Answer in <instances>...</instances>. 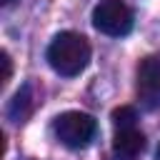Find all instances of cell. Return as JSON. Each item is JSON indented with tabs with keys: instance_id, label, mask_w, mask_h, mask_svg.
Wrapping results in <instances>:
<instances>
[{
	"instance_id": "cell-3",
	"label": "cell",
	"mask_w": 160,
	"mask_h": 160,
	"mask_svg": "<svg viewBox=\"0 0 160 160\" xmlns=\"http://www.w3.org/2000/svg\"><path fill=\"white\" fill-rule=\"evenodd\" d=\"M92 25L102 35L125 38L135 25V15L122 0H100L92 8Z\"/></svg>"
},
{
	"instance_id": "cell-5",
	"label": "cell",
	"mask_w": 160,
	"mask_h": 160,
	"mask_svg": "<svg viewBox=\"0 0 160 160\" xmlns=\"http://www.w3.org/2000/svg\"><path fill=\"white\" fill-rule=\"evenodd\" d=\"M145 150V135L138 128L115 130L112 138V158L115 160H138Z\"/></svg>"
},
{
	"instance_id": "cell-9",
	"label": "cell",
	"mask_w": 160,
	"mask_h": 160,
	"mask_svg": "<svg viewBox=\"0 0 160 160\" xmlns=\"http://www.w3.org/2000/svg\"><path fill=\"white\" fill-rule=\"evenodd\" d=\"M155 160H160V145H158V150H155Z\"/></svg>"
},
{
	"instance_id": "cell-8",
	"label": "cell",
	"mask_w": 160,
	"mask_h": 160,
	"mask_svg": "<svg viewBox=\"0 0 160 160\" xmlns=\"http://www.w3.org/2000/svg\"><path fill=\"white\" fill-rule=\"evenodd\" d=\"M0 62H2V75H0V82L5 85L8 80H10V72H12V62H10V55L2 50L0 52Z\"/></svg>"
},
{
	"instance_id": "cell-1",
	"label": "cell",
	"mask_w": 160,
	"mask_h": 160,
	"mask_svg": "<svg viewBox=\"0 0 160 160\" xmlns=\"http://www.w3.org/2000/svg\"><path fill=\"white\" fill-rule=\"evenodd\" d=\"M50 68L62 75V78H75L80 75L88 62H90V42L88 38H82L80 32H72V30H65V32H58L50 45H48V52H45Z\"/></svg>"
},
{
	"instance_id": "cell-4",
	"label": "cell",
	"mask_w": 160,
	"mask_h": 160,
	"mask_svg": "<svg viewBox=\"0 0 160 160\" xmlns=\"http://www.w3.org/2000/svg\"><path fill=\"white\" fill-rule=\"evenodd\" d=\"M138 100L148 110L160 108V55H148L138 65Z\"/></svg>"
},
{
	"instance_id": "cell-10",
	"label": "cell",
	"mask_w": 160,
	"mask_h": 160,
	"mask_svg": "<svg viewBox=\"0 0 160 160\" xmlns=\"http://www.w3.org/2000/svg\"><path fill=\"white\" fill-rule=\"evenodd\" d=\"M8 2H12V0H2V5H8Z\"/></svg>"
},
{
	"instance_id": "cell-2",
	"label": "cell",
	"mask_w": 160,
	"mask_h": 160,
	"mask_svg": "<svg viewBox=\"0 0 160 160\" xmlns=\"http://www.w3.org/2000/svg\"><path fill=\"white\" fill-rule=\"evenodd\" d=\"M98 132V122L92 115L80 112V110H68L55 118V135L58 140L70 148V150H82L92 142Z\"/></svg>"
},
{
	"instance_id": "cell-7",
	"label": "cell",
	"mask_w": 160,
	"mask_h": 160,
	"mask_svg": "<svg viewBox=\"0 0 160 160\" xmlns=\"http://www.w3.org/2000/svg\"><path fill=\"white\" fill-rule=\"evenodd\" d=\"M110 120H112V128H115V130H122V128H135L138 112H135V108H130V105H120V108H115V110H112Z\"/></svg>"
},
{
	"instance_id": "cell-6",
	"label": "cell",
	"mask_w": 160,
	"mask_h": 160,
	"mask_svg": "<svg viewBox=\"0 0 160 160\" xmlns=\"http://www.w3.org/2000/svg\"><path fill=\"white\" fill-rule=\"evenodd\" d=\"M32 108H35L32 88H30V85H22V88L12 95V100H10V105H8V118H10L12 122H25V120L30 118Z\"/></svg>"
}]
</instances>
